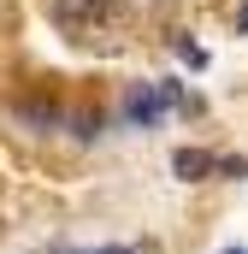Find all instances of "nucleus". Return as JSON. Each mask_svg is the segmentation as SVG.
Returning a JSON list of instances; mask_svg holds the SVG:
<instances>
[{"mask_svg":"<svg viewBox=\"0 0 248 254\" xmlns=\"http://www.w3.org/2000/svg\"><path fill=\"white\" fill-rule=\"evenodd\" d=\"M124 119L142 130H154L160 119H166V101H160V83H136L130 89V101H124Z\"/></svg>","mask_w":248,"mask_h":254,"instance_id":"1","label":"nucleus"},{"mask_svg":"<svg viewBox=\"0 0 248 254\" xmlns=\"http://www.w3.org/2000/svg\"><path fill=\"white\" fill-rule=\"evenodd\" d=\"M172 172H178L184 184H201V178H213V154H207V148H178V154H172Z\"/></svg>","mask_w":248,"mask_h":254,"instance_id":"2","label":"nucleus"},{"mask_svg":"<svg viewBox=\"0 0 248 254\" xmlns=\"http://www.w3.org/2000/svg\"><path fill=\"white\" fill-rule=\"evenodd\" d=\"M101 6H107V0H54V24H65V30L95 24V18H101Z\"/></svg>","mask_w":248,"mask_h":254,"instance_id":"3","label":"nucleus"},{"mask_svg":"<svg viewBox=\"0 0 248 254\" xmlns=\"http://www.w3.org/2000/svg\"><path fill=\"white\" fill-rule=\"evenodd\" d=\"M213 172H219V178H248V160H243V154H231V160H213Z\"/></svg>","mask_w":248,"mask_h":254,"instance_id":"4","label":"nucleus"},{"mask_svg":"<svg viewBox=\"0 0 248 254\" xmlns=\"http://www.w3.org/2000/svg\"><path fill=\"white\" fill-rule=\"evenodd\" d=\"M178 60H184V65H195V71H201V65H207V54H201L195 42H178Z\"/></svg>","mask_w":248,"mask_h":254,"instance_id":"5","label":"nucleus"},{"mask_svg":"<svg viewBox=\"0 0 248 254\" xmlns=\"http://www.w3.org/2000/svg\"><path fill=\"white\" fill-rule=\"evenodd\" d=\"M95 254H130V249H95Z\"/></svg>","mask_w":248,"mask_h":254,"instance_id":"6","label":"nucleus"},{"mask_svg":"<svg viewBox=\"0 0 248 254\" xmlns=\"http://www.w3.org/2000/svg\"><path fill=\"white\" fill-rule=\"evenodd\" d=\"M243 30H248V12H243Z\"/></svg>","mask_w":248,"mask_h":254,"instance_id":"7","label":"nucleus"},{"mask_svg":"<svg viewBox=\"0 0 248 254\" xmlns=\"http://www.w3.org/2000/svg\"><path fill=\"white\" fill-rule=\"evenodd\" d=\"M225 254H243V249H225Z\"/></svg>","mask_w":248,"mask_h":254,"instance_id":"8","label":"nucleus"}]
</instances>
